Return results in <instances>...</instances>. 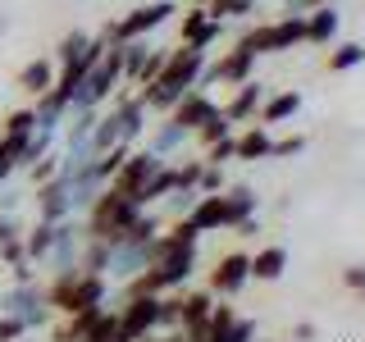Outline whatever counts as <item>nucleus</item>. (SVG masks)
<instances>
[{
	"label": "nucleus",
	"instance_id": "obj_1",
	"mask_svg": "<svg viewBox=\"0 0 365 342\" xmlns=\"http://www.w3.org/2000/svg\"><path fill=\"white\" fill-rule=\"evenodd\" d=\"M119 87H123V55H119V46L110 41V51L101 55V64H91V73L78 83L73 96H68V114H78V110H106L110 96Z\"/></svg>",
	"mask_w": 365,
	"mask_h": 342
},
{
	"label": "nucleus",
	"instance_id": "obj_2",
	"mask_svg": "<svg viewBox=\"0 0 365 342\" xmlns=\"http://www.w3.org/2000/svg\"><path fill=\"white\" fill-rule=\"evenodd\" d=\"M137 205L123 197L119 187H101V197L87 205V224H83V233L91 237V242H114V237L123 233L133 219H137Z\"/></svg>",
	"mask_w": 365,
	"mask_h": 342
},
{
	"label": "nucleus",
	"instance_id": "obj_3",
	"mask_svg": "<svg viewBox=\"0 0 365 342\" xmlns=\"http://www.w3.org/2000/svg\"><path fill=\"white\" fill-rule=\"evenodd\" d=\"M0 315H14L23 319V328H46L51 324V306H46V288L41 283H9L0 292Z\"/></svg>",
	"mask_w": 365,
	"mask_h": 342
},
{
	"label": "nucleus",
	"instance_id": "obj_4",
	"mask_svg": "<svg viewBox=\"0 0 365 342\" xmlns=\"http://www.w3.org/2000/svg\"><path fill=\"white\" fill-rule=\"evenodd\" d=\"M174 0H151V5H137V9H128L123 19H114V23H106L110 28V41L114 46H123V41H137V37H146V32H155V28H165L169 19H174Z\"/></svg>",
	"mask_w": 365,
	"mask_h": 342
},
{
	"label": "nucleus",
	"instance_id": "obj_5",
	"mask_svg": "<svg viewBox=\"0 0 365 342\" xmlns=\"http://www.w3.org/2000/svg\"><path fill=\"white\" fill-rule=\"evenodd\" d=\"M165 165H169V160L151 155L146 146H133V151H128V160L119 165V174H114V182H110V187H119L123 197H128V201L137 205V210H142V192H146V182H151V178H155Z\"/></svg>",
	"mask_w": 365,
	"mask_h": 342
},
{
	"label": "nucleus",
	"instance_id": "obj_6",
	"mask_svg": "<svg viewBox=\"0 0 365 342\" xmlns=\"http://www.w3.org/2000/svg\"><path fill=\"white\" fill-rule=\"evenodd\" d=\"M205 64H210V51H197V46H169V60H165L155 83H165L174 91H197Z\"/></svg>",
	"mask_w": 365,
	"mask_h": 342
},
{
	"label": "nucleus",
	"instance_id": "obj_7",
	"mask_svg": "<svg viewBox=\"0 0 365 342\" xmlns=\"http://www.w3.org/2000/svg\"><path fill=\"white\" fill-rule=\"evenodd\" d=\"M110 114H114V123H119V142L123 146H137L146 137V128H151V110L137 100V91H114Z\"/></svg>",
	"mask_w": 365,
	"mask_h": 342
},
{
	"label": "nucleus",
	"instance_id": "obj_8",
	"mask_svg": "<svg viewBox=\"0 0 365 342\" xmlns=\"http://www.w3.org/2000/svg\"><path fill=\"white\" fill-rule=\"evenodd\" d=\"M251 78H256V55H251V51H242V46H233L228 55H220V60H210V64H205V73H201L197 91H205L210 83L242 87V83H251Z\"/></svg>",
	"mask_w": 365,
	"mask_h": 342
},
{
	"label": "nucleus",
	"instance_id": "obj_9",
	"mask_svg": "<svg viewBox=\"0 0 365 342\" xmlns=\"http://www.w3.org/2000/svg\"><path fill=\"white\" fill-rule=\"evenodd\" d=\"M247 265H251L247 251H228V256H220V260H215V269H210V288H205V292H210L215 301L237 296V292L251 283V269H247Z\"/></svg>",
	"mask_w": 365,
	"mask_h": 342
},
{
	"label": "nucleus",
	"instance_id": "obj_10",
	"mask_svg": "<svg viewBox=\"0 0 365 342\" xmlns=\"http://www.w3.org/2000/svg\"><path fill=\"white\" fill-rule=\"evenodd\" d=\"M83 242H87L83 224H78V219H60V224H55V247H51V256H46V265H51L55 274H78Z\"/></svg>",
	"mask_w": 365,
	"mask_h": 342
},
{
	"label": "nucleus",
	"instance_id": "obj_11",
	"mask_svg": "<svg viewBox=\"0 0 365 342\" xmlns=\"http://www.w3.org/2000/svg\"><path fill=\"white\" fill-rule=\"evenodd\" d=\"M192 142V133L182 128V123H174L169 119V114H160V119L151 123V128H146V137L137 146H146V151L151 155H160V160H169V165H174V160L182 155V146Z\"/></svg>",
	"mask_w": 365,
	"mask_h": 342
},
{
	"label": "nucleus",
	"instance_id": "obj_12",
	"mask_svg": "<svg viewBox=\"0 0 365 342\" xmlns=\"http://www.w3.org/2000/svg\"><path fill=\"white\" fill-rule=\"evenodd\" d=\"M224 23L205 14V5H192L187 14H182V32H178V46H197V51H210L215 41H220Z\"/></svg>",
	"mask_w": 365,
	"mask_h": 342
},
{
	"label": "nucleus",
	"instance_id": "obj_13",
	"mask_svg": "<svg viewBox=\"0 0 365 342\" xmlns=\"http://www.w3.org/2000/svg\"><path fill=\"white\" fill-rule=\"evenodd\" d=\"M265 83H256V78H251V83H242L233 91V100H224L220 105V114L228 123H256V114H260V105H265Z\"/></svg>",
	"mask_w": 365,
	"mask_h": 342
},
{
	"label": "nucleus",
	"instance_id": "obj_14",
	"mask_svg": "<svg viewBox=\"0 0 365 342\" xmlns=\"http://www.w3.org/2000/svg\"><path fill=\"white\" fill-rule=\"evenodd\" d=\"M210 114H220V105H215V100L205 96V91H187V96H182L178 105L169 110V119H174V123H182L187 133H197L201 123L210 119Z\"/></svg>",
	"mask_w": 365,
	"mask_h": 342
},
{
	"label": "nucleus",
	"instance_id": "obj_15",
	"mask_svg": "<svg viewBox=\"0 0 365 342\" xmlns=\"http://www.w3.org/2000/svg\"><path fill=\"white\" fill-rule=\"evenodd\" d=\"M220 201H224L228 228L256 219V205H260V201H256V187H247V182H233V187H224V192H220Z\"/></svg>",
	"mask_w": 365,
	"mask_h": 342
},
{
	"label": "nucleus",
	"instance_id": "obj_16",
	"mask_svg": "<svg viewBox=\"0 0 365 342\" xmlns=\"http://www.w3.org/2000/svg\"><path fill=\"white\" fill-rule=\"evenodd\" d=\"M269 146H274V137H269V128H260V123H247L242 133H233V155L247 160V165L269 160Z\"/></svg>",
	"mask_w": 365,
	"mask_h": 342
},
{
	"label": "nucleus",
	"instance_id": "obj_17",
	"mask_svg": "<svg viewBox=\"0 0 365 342\" xmlns=\"http://www.w3.org/2000/svg\"><path fill=\"white\" fill-rule=\"evenodd\" d=\"M297 110H302V91L288 87V91H279V96H265V105H260L256 123H260V128H274V123L297 119Z\"/></svg>",
	"mask_w": 365,
	"mask_h": 342
},
{
	"label": "nucleus",
	"instance_id": "obj_18",
	"mask_svg": "<svg viewBox=\"0 0 365 342\" xmlns=\"http://www.w3.org/2000/svg\"><path fill=\"white\" fill-rule=\"evenodd\" d=\"M338 28H342L338 9L334 5H315L311 14H306V46H334Z\"/></svg>",
	"mask_w": 365,
	"mask_h": 342
},
{
	"label": "nucleus",
	"instance_id": "obj_19",
	"mask_svg": "<svg viewBox=\"0 0 365 342\" xmlns=\"http://www.w3.org/2000/svg\"><path fill=\"white\" fill-rule=\"evenodd\" d=\"M182 219L197 228V233H220V228H228V214H224V201L220 197H197Z\"/></svg>",
	"mask_w": 365,
	"mask_h": 342
},
{
	"label": "nucleus",
	"instance_id": "obj_20",
	"mask_svg": "<svg viewBox=\"0 0 365 342\" xmlns=\"http://www.w3.org/2000/svg\"><path fill=\"white\" fill-rule=\"evenodd\" d=\"M251 279L256 283H279L283 279V269H288V251L283 247H260L256 256H251Z\"/></svg>",
	"mask_w": 365,
	"mask_h": 342
},
{
	"label": "nucleus",
	"instance_id": "obj_21",
	"mask_svg": "<svg viewBox=\"0 0 365 342\" xmlns=\"http://www.w3.org/2000/svg\"><path fill=\"white\" fill-rule=\"evenodd\" d=\"M19 87L28 91L32 100L46 96V91L55 87V60H28V64L19 68Z\"/></svg>",
	"mask_w": 365,
	"mask_h": 342
},
{
	"label": "nucleus",
	"instance_id": "obj_22",
	"mask_svg": "<svg viewBox=\"0 0 365 342\" xmlns=\"http://www.w3.org/2000/svg\"><path fill=\"white\" fill-rule=\"evenodd\" d=\"M55 247V224H32L28 233H23V256H28V265H46V256H51Z\"/></svg>",
	"mask_w": 365,
	"mask_h": 342
},
{
	"label": "nucleus",
	"instance_id": "obj_23",
	"mask_svg": "<svg viewBox=\"0 0 365 342\" xmlns=\"http://www.w3.org/2000/svg\"><path fill=\"white\" fill-rule=\"evenodd\" d=\"M119 55H123V83H137V73H142V64H146V55H151V41L146 37H137V41H123L119 46Z\"/></svg>",
	"mask_w": 365,
	"mask_h": 342
},
{
	"label": "nucleus",
	"instance_id": "obj_24",
	"mask_svg": "<svg viewBox=\"0 0 365 342\" xmlns=\"http://www.w3.org/2000/svg\"><path fill=\"white\" fill-rule=\"evenodd\" d=\"M365 64V46L361 41H342L329 51V73H351V68Z\"/></svg>",
	"mask_w": 365,
	"mask_h": 342
},
{
	"label": "nucleus",
	"instance_id": "obj_25",
	"mask_svg": "<svg viewBox=\"0 0 365 342\" xmlns=\"http://www.w3.org/2000/svg\"><path fill=\"white\" fill-rule=\"evenodd\" d=\"M192 137H197V142H201V151H205V146H215V142H224V137H233V123H228L224 114H210V119H205V123H201V128L192 133Z\"/></svg>",
	"mask_w": 365,
	"mask_h": 342
},
{
	"label": "nucleus",
	"instance_id": "obj_26",
	"mask_svg": "<svg viewBox=\"0 0 365 342\" xmlns=\"http://www.w3.org/2000/svg\"><path fill=\"white\" fill-rule=\"evenodd\" d=\"M251 9H256V0H205V14L210 19H247Z\"/></svg>",
	"mask_w": 365,
	"mask_h": 342
},
{
	"label": "nucleus",
	"instance_id": "obj_27",
	"mask_svg": "<svg viewBox=\"0 0 365 342\" xmlns=\"http://www.w3.org/2000/svg\"><path fill=\"white\" fill-rule=\"evenodd\" d=\"M83 46H87V32L73 28V32H64V37H60V46H55L51 60L55 64H68V60H78V55H83Z\"/></svg>",
	"mask_w": 365,
	"mask_h": 342
},
{
	"label": "nucleus",
	"instance_id": "obj_28",
	"mask_svg": "<svg viewBox=\"0 0 365 342\" xmlns=\"http://www.w3.org/2000/svg\"><path fill=\"white\" fill-rule=\"evenodd\" d=\"M165 60H169V46H151V55H146V64H142V73H137L133 87H151L160 78V68H165Z\"/></svg>",
	"mask_w": 365,
	"mask_h": 342
},
{
	"label": "nucleus",
	"instance_id": "obj_29",
	"mask_svg": "<svg viewBox=\"0 0 365 342\" xmlns=\"http://www.w3.org/2000/svg\"><path fill=\"white\" fill-rule=\"evenodd\" d=\"M205 342H256V324L237 315L228 328H220V333H215V338H205Z\"/></svg>",
	"mask_w": 365,
	"mask_h": 342
},
{
	"label": "nucleus",
	"instance_id": "obj_30",
	"mask_svg": "<svg viewBox=\"0 0 365 342\" xmlns=\"http://www.w3.org/2000/svg\"><path fill=\"white\" fill-rule=\"evenodd\" d=\"M5 137H28V133H37V119H32V105H23V110H14L5 119V128H0Z\"/></svg>",
	"mask_w": 365,
	"mask_h": 342
},
{
	"label": "nucleus",
	"instance_id": "obj_31",
	"mask_svg": "<svg viewBox=\"0 0 365 342\" xmlns=\"http://www.w3.org/2000/svg\"><path fill=\"white\" fill-rule=\"evenodd\" d=\"M28 174H32V187H41V182H51L55 174H60V151H46L37 165H28Z\"/></svg>",
	"mask_w": 365,
	"mask_h": 342
},
{
	"label": "nucleus",
	"instance_id": "obj_32",
	"mask_svg": "<svg viewBox=\"0 0 365 342\" xmlns=\"http://www.w3.org/2000/svg\"><path fill=\"white\" fill-rule=\"evenodd\" d=\"M224 187H228V182H224V169L220 165H201V178H197V192H201V197H220Z\"/></svg>",
	"mask_w": 365,
	"mask_h": 342
},
{
	"label": "nucleus",
	"instance_id": "obj_33",
	"mask_svg": "<svg viewBox=\"0 0 365 342\" xmlns=\"http://www.w3.org/2000/svg\"><path fill=\"white\" fill-rule=\"evenodd\" d=\"M302 151H306V137H302V133H292V137H274L269 160H288V155H302Z\"/></svg>",
	"mask_w": 365,
	"mask_h": 342
},
{
	"label": "nucleus",
	"instance_id": "obj_34",
	"mask_svg": "<svg viewBox=\"0 0 365 342\" xmlns=\"http://www.w3.org/2000/svg\"><path fill=\"white\" fill-rule=\"evenodd\" d=\"M237 319V311L233 306H224V301H215V311H210V319H205V338H215L220 333V328H228Z\"/></svg>",
	"mask_w": 365,
	"mask_h": 342
},
{
	"label": "nucleus",
	"instance_id": "obj_35",
	"mask_svg": "<svg viewBox=\"0 0 365 342\" xmlns=\"http://www.w3.org/2000/svg\"><path fill=\"white\" fill-rule=\"evenodd\" d=\"M0 260H5L9 269H19V265H28V256H23V233L19 237H9L5 247H0Z\"/></svg>",
	"mask_w": 365,
	"mask_h": 342
},
{
	"label": "nucleus",
	"instance_id": "obj_36",
	"mask_svg": "<svg viewBox=\"0 0 365 342\" xmlns=\"http://www.w3.org/2000/svg\"><path fill=\"white\" fill-rule=\"evenodd\" d=\"M23 338H28L23 319H14V315H0V342H23Z\"/></svg>",
	"mask_w": 365,
	"mask_h": 342
},
{
	"label": "nucleus",
	"instance_id": "obj_37",
	"mask_svg": "<svg viewBox=\"0 0 365 342\" xmlns=\"http://www.w3.org/2000/svg\"><path fill=\"white\" fill-rule=\"evenodd\" d=\"M342 288L361 292L365 288V265H347V269H342Z\"/></svg>",
	"mask_w": 365,
	"mask_h": 342
},
{
	"label": "nucleus",
	"instance_id": "obj_38",
	"mask_svg": "<svg viewBox=\"0 0 365 342\" xmlns=\"http://www.w3.org/2000/svg\"><path fill=\"white\" fill-rule=\"evenodd\" d=\"M9 237H19V219L14 214H0V247H5Z\"/></svg>",
	"mask_w": 365,
	"mask_h": 342
},
{
	"label": "nucleus",
	"instance_id": "obj_39",
	"mask_svg": "<svg viewBox=\"0 0 365 342\" xmlns=\"http://www.w3.org/2000/svg\"><path fill=\"white\" fill-rule=\"evenodd\" d=\"M14 169H19V165L5 155V133H0V182H9V174H14Z\"/></svg>",
	"mask_w": 365,
	"mask_h": 342
},
{
	"label": "nucleus",
	"instance_id": "obj_40",
	"mask_svg": "<svg viewBox=\"0 0 365 342\" xmlns=\"http://www.w3.org/2000/svg\"><path fill=\"white\" fill-rule=\"evenodd\" d=\"M283 5H288V14H311L319 0H283Z\"/></svg>",
	"mask_w": 365,
	"mask_h": 342
},
{
	"label": "nucleus",
	"instance_id": "obj_41",
	"mask_svg": "<svg viewBox=\"0 0 365 342\" xmlns=\"http://www.w3.org/2000/svg\"><path fill=\"white\" fill-rule=\"evenodd\" d=\"M319 333H315V324H297L292 328V342H315Z\"/></svg>",
	"mask_w": 365,
	"mask_h": 342
},
{
	"label": "nucleus",
	"instance_id": "obj_42",
	"mask_svg": "<svg viewBox=\"0 0 365 342\" xmlns=\"http://www.w3.org/2000/svg\"><path fill=\"white\" fill-rule=\"evenodd\" d=\"M5 28H9V19H5V14H0V37H5Z\"/></svg>",
	"mask_w": 365,
	"mask_h": 342
},
{
	"label": "nucleus",
	"instance_id": "obj_43",
	"mask_svg": "<svg viewBox=\"0 0 365 342\" xmlns=\"http://www.w3.org/2000/svg\"><path fill=\"white\" fill-rule=\"evenodd\" d=\"M356 301H361V306H365V288H361V292H356Z\"/></svg>",
	"mask_w": 365,
	"mask_h": 342
},
{
	"label": "nucleus",
	"instance_id": "obj_44",
	"mask_svg": "<svg viewBox=\"0 0 365 342\" xmlns=\"http://www.w3.org/2000/svg\"><path fill=\"white\" fill-rule=\"evenodd\" d=\"M319 5H334V0H319Z\"/></svg>",
	"mask_w": 365,
	"mask_h": 342
},
{
	"label": "nucleus",
	"instance_id": "obj_45",
	"mask_svg": "<svg viewBox=\"0 0 365 342\" xmlns=\"http://www.w3.org/2000/svg\"><path fill=\"white\" fill-rule=\"evenodd\" d=\"M197 5H205V0H197Z\"/></svg>",
	"mask_w": 365,
	"mask_h": 342
}]
</instances>
